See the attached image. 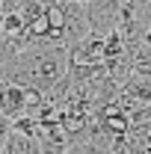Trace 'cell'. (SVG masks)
I'll return each instance as SVG.
<instances>
[{
    "label": "cell",
    "mask_w": 151,
    "mask_h": 154,
    "mask_svg": "<svg viewBox=\"0 0 151 154\" xmlns=\"http://www.w3.org/2000/svg\"><path fill=\"white\" fill-rule=\"evenodd\" d=\"M27 110H30V92L15 86V83H9L0 92V113L9 116L12 122H18L21 116H27Z\"/></svg>",
    "instance_id": "6da1fadb"
},
{
    "label": "cell",
    "mask_w": 151,
    "mask_h": 154,
    "mask_svg": "<svg viewBox=\"0 0 151 154\" xmlns=\"http://www.w3.org/2000/svg\"><path fill=\"white\" fill-rule=\"evenodd\" d=\"M0 154H42V145H39V139H33V136H24L18 131H12L9 142L3 145Z\"/></svg>",
    "instance_id": "7a4b0ae2"
},
{
    "label": "cell",
    "mask_w": 151,
    "mask_h": 154,
    "mask_svg": "<svg viewBox=\"0 0 151 154\" xmlns=\"http://www.w3.org/2000/svg\"><path fill=\"white\" fill-rule=\"evenodd\" d=\"M12 131H15V122H12L9 116H3V113H0V151H3V145L9 142Z\"/></svg>",
    "instance_id": "3957f363"
},
{
    "label": "cell",
    "mask_w": 151,
    "mask_h": 154,
    "mask_svg": "<svg viewBox=\"0 0 151 154\" xmlns=\"http://www.w3.org/2000/svg\"><path fill=\"white\" fill-rule=\"evenodd\" d=\"M68 154H86V151H83V145H71V148H68Z\"/></svg>",
    "instance_id": "277c9868"
}]
</instances>
